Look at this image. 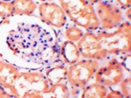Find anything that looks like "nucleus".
Here are the masks:
<instances>
[{
  "label": "nucleus",
  "mask_w": 131,
  "mask_h": 98,
  "mask_svg": "<svg viewBox=\"0 0 131 98\" xmlns=\"http://www.w3.org/2000/svg\"><path fill=\"white\" fill-rule=\"evenodd\" d=\"M67 68L63 65L54 67L46 71L45 77L49 82V85L59 84L64 82L67 79Z\"/></svg>",
  "instance_id": "obj_14"
},
{
  "label": "nucleus",
  "mask_w": 131,
  "mask_h": 98,
  "mask_svg": "<svg viewBox=\"0 0 131 98\" xmlns=\"http://www.w3.org/2000/svg\"><path fill=\"white\" fill-rule=\"evenodd\" d=\"M80 98H124L120 91L98 83L89 84L82 90Z\"/></svg>",
  "instance_id": "obj_9"
},
{
  "label": "nucleus",
  "mask_w": 131,
  "mask_h": 98,
  "mask_svg": "<svg viewBox=\"0 0 131 98\" xmlns=\"http://www.w3.org/2000/svg\"><path fill=\"white\" fill-rule=\"evenodd\" d=\"M20 72L16 66L0 60V86L6 90H9Z\"/></svg>",
  "instance_id": "obj_10"
},
{
  "label": "nucleus",
  "mask_w": 131,
  "mask_h": 98,
  "mask_svg": "<svg viewBox=\"0 0 131 98\" xmlns=\"http://www.w3.org/2000/svg\"><path fill=\"white\" fill-rule=\"evenodd\" d=\"M124 69L121 63L116 58H112L105 66L99 67L94 78L96 83L106 87L118 85L124 78Z\"/></svg>",
  "instance_id": "obj_6"
},
{
  "label": "nucleus",
  "mask_w": 131,
  "mask_h": 98,
  "mask_svg": "<svg viewBox=\"0 0 131 98\" xmlns=\"http://www.w3.org/2000/svg\"><path fill=\"white\" fill-rule=\"evenodd\" d=\"M70 90L65 82L49 86L46 91L31 94L28 98H69Z\"/></svg>",
  "instance_id": "obj_11"
},
{
  "label": "nucleus",
  "mask_w": 131,
  "mask_h": 98,
  "mask_svg": "<svg viewBox=\"0 0 131 98\" xmlns=\"http://www.w3.org/2000/svg\"><path fill=\"white\" fill-rule=\"evenodd\" d=\"M0 98H13L11 94L9 93V91H8V90L4 88L2 86H0Z\"/></svg>",
  "instance_id": "obj_19"
},
{
  "label": "nucleus",
  "mask_w": 131,
  "mask_h": 98,
  "mask_svg": "<svg viewBox=\"0 0 131 98\" xmlns=\"http://www.w3.org/2000/svg\"><path fill=\"white\" fill-rule=\"evenodd\" d=\"M100 67L97 60L93 59H79L75 63L67 68V80L69 85L70 93L72 91L78 92L89 85L91 79L94 78L95 72Z\"/></svg>",
  "instance_id": "obj_4"
},
{
  "label": "nucleus",
  "mask_w": 131,
  "mask_h": 98,
  "mask_svg": "<svg viewBox=\"0 0 131 98\" xmlns=\"http://www.w3.org/2000/svg\"><path fill=\"white\" fill-rule=\"evenodd\" d=\"M2 1H5V2H11L12 0H2Z\"/></svg>",
  "instance_id": "obj_22"
},
{
  "label": "nucleus",
  "mask_w": 131,
  "mask_h": 98,
  "mask_svg": "<svg viewBox=\"0 0 131 98\" xmlns=\"http://www.w3.org/2000/svg\"><path fill=\"white\" fill-rule=\"evenodd\" d=\"M131 26L129 21L122 22L112 32L106 30L96 34L101 58L108 55L129 53L131 49Z\"/></svg>",
  "instance_id": "obj_1"
},
{
  "label": "nucleus",
  "mask_w": 131,
  "mask_h": 98,
  "mask_svg": "<svg viewBox=\"0 0 131 98\" xmlns=\"http://www.w3.org/2000/svg\"><path fill=\"white\" fill-rule=\"evenodd\" d=\"M13 16V9L11 2L0 0V20H6Z\"/></svg>",
  "instance_id": "obj_16"
},
{
  "label": "nucleus",
  "mask_w": 131,
  "mask_h": 98,
  "mask_svg": "<svg viewBox=\"0 0 131 98\" xmlns=\"http://www.w3.org/2000/svg\"><path fill=\"white\" fill-rule=\"evenodd\" d=\"M86 1H88L89 3H90L91 4H97V3L102 1V0H86ZM117 3V5H119L120 8H122V9H126L128 8H130V2L131 0H115Z\"/></svg>",
  "instance_id": "obj_18"
},
{
  "label": "nucleus",
  "mask_w": 131,
  "mask_h": 98,
  "mask_svg": "<svg viewBox=\"0 0 131 98\" xmlns=\"http://www.w3.org/2000/svg\"><path fill=\"white\" fill-rule=\"evenodd\" d=\"M120 89L121 91L120 92L122 93L124 98H130V76L125 77L122 79V81L120 82Z\"/></svg>",
  "instance_id": "obj_17"
},
{
  "label": "nucleus",
  "mask_w": 131,
  "mask_h": 98,
  "mask_svg": "<svg viewBox=\"0 0 131 98\" xmlns=\"http://www.w3.org/2000/svg\"><path fill=\"white\" fill-rule=\"evenodd\" d=\"M61 55L64 63L69 66L78 62L81 58L77 43L70 42V41H66L62 43L61 47Z\"/></svg>",
  "instance_id": "obj_12"
},
{
  "label": "nucleus",
  "mask_w": 131,
  "mask_h": 98,
  "mask_svg": "<svg viewBox=\"0 0 131 98\" xmlns=\"http://www.w3.org/2000/svg\"><path fill=\"white\" fill-rule=\"evenodd\" d=\"M60 6L75 25L87 31L97 30L100 28L94 5L86 0H59Z\"/></svg>",
  "instance_id": "obj_2"
},
{
  "label": "nucleus",
  "mask_w": 131,
  "mask_h": 98,
  "mask_svg": "<svg viewBox=\"0 0 131 98\" xmlns=\"http://www.w3.org/2000/svg\"><path fill=\"white\" fill-rule=\"evenodd\" d=\"M49 87L45 74L38 71H23L9 90L13 98H28L32 93L46 91Z\"/></svg>",
  "instance_id": "obj_3"
},
{
  "label": "nucleus",
  "mask_w": 131,
  "mask_h": 98,
  "mask_svg": "<svg viewBox=\"0 0 131 98\" xmlns=\"http://www.w3.org/2000/svg\"><path fill=\"white\" fill-rule=\"evenodd\" d=\"M125 15H126L128 21L130 22V8H128V9H125Z\"/></svg>",
  "instance_id": "obj_20"
},
{
  "label": "nucleus",
  "mask_w": 131,
  "mask_h": 98,
  "mask_svg": "<svg viewBox=\"0 0 131 98\" xmlns=\"http://www.w3.org/2000/svg\"><path fill=\"white\" fill-rule=\"evenodd\" d=\"M98 18L100 27L104 30H110L117 28L123 22L124 15L118 5L106 0L97 3L94 6Z\"/></svg>",
  "instance_id": "obj_5"
},
{
  "label": "nucleus",
  "mask_w": 131,
  "mask_h": 98,
  "mask_svg": "<svg viewBox=\"0 0 131 98\" xmlns=\"http://www.w3.org/2000/svg\"><path fill=\"white\" fill-rule=\"evenodd\" d=\"M78 48L83 58L101 60L97 45L96 34L92 31L84 32L83 37L77 42Z\"/></svg>",
  "instance_id": "obj_8"
},
{
  "label": "nucleus",
  "mask_w": 131,
  "mask_h": 98,
  "mask_svg": "<svg viewBox=\"0 0 131 98\" xmlns=\"http://www.w3.org/2000/svg\"><path fill=\"white\" fill-rule=\"evenodd\" d=\"M83 34H84L83 30L77 25H71V26L66 28L65 30V37L67 41L75 43H77L83 37Z\"/></svg>",
  "instance_id": "obj_15"
},
{
  "label": "nucleus",
  "mask_w": 131,
  "mask_h": 98,
  "mask_svg": "<svg viewBox=\"0 0 131 98\" xmlns=\"http://www.w3.org/2000/svg\"><path fill=\"white\" fill-rule=\"evenodd\" d=\"M34 1H39V2L44 3V2H51V1H53V0H34Z\"/></svg>",
  "instance_id": "obj_21"
},
{
  "label": "nucleus",
  "mask_w": 131,
  "mask_h": 98,
  "mask_svg": "<svg viewBox=\"0 0 131 98\" xmlns=\"http://www.w3.org/2000/svg\"><path fill=\"white\" fill-rule=\"evenodd\" d=\"M13 15H32L38 9L34 0H12Z\"/></svg>",
  "instance_id": "obj_13"
},
{
  "label": "nucleus",
  "mask_w": 131,
  "mask_h": 98,
  "mask_svg": "<svg viewBox=\"0 0 131 98\" xmlns=\"http://www.w3.org/2000/svg\"><path fill=\"white\" fill-rule=\"evenodd\" d=\"M39 17L44 23L54 28L64 27L67 22V17L60 4L54 2L41 3L38 6Z\"/></svg>",
  "instance_id": "obj_7"
}]
</instances>
